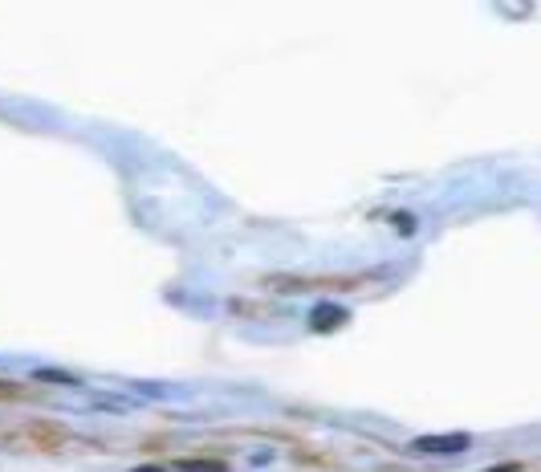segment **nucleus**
<instances>
[{
  "label": "nucleus",
  "instance_id": "2",
  "mask_svg": "<svg viewBox=\"0 0 541 472\" xmlns=\"http://www.w3.org/2000/svg\"><path fill=\"white\" fill-rule=\"evenodd\" d=\"M346 322H350V310L338 306V302H318L314 314H310V330H314V334H334V330H342Z\"/></svg>",
  "mask_w": 541,
  "mask_h": 472
},
{
  "label": "nucleus",
  "instance_id": "3",
  "mask_svg": "<svg viewBox=\"0 0 541 472\" xmlns=\"http://www.w3.org/2000/svg\"><path fill=\"white\" fill-rule=\"evenodd\" d=\"M175 472H228V464L220 456H192V460H179Z\"/></svg>",
  "mask_w": 541,
  "mask_h": 472
},
{
  "label": "nucleus",
  "instance_id": "4",
  "mask_svg": "<svg viewBox=\"0 0 541 472\" xmlns=\"http://www.w3.org/2000/svg\"><path fill=\"white\" fill-rule=\"evenodd\" d=\"M37 379H41V383H57V387H78V379H74V375L53 371V367H41V371H37Z\"/></svg>",
  "mask_w": 541,
  "mask_h": 472
},
{
  "label": "nucleus",
  "instance_id": "1",
  "mask_svg": "<svg viewBox=\"0 0 541 472\" xmlns=\"http://www.w3.org/2000/svg\"><path fill=\"white\" fill-rule=\"evenodd\" d=\"M468 448H472V436H464V432L411 440V452H415V456H460V452H468Z\"/></svg>",
  "mask_w": 541,
  "mask_h": 472
}]
</instances>
